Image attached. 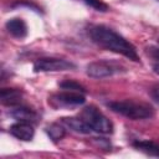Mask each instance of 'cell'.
<instances>
[{"instance_id":"11","label":"cell","mask_w":159,"mask_h":159,"mask_svg":"<svg viewBox=\"0 0 159 159\" xmlns=\"http://www.w3.org/2000/svg\"><path fill=\"white\" fill-rule=\"evenodd\" d=\"M62 123L66 127H68L70 129H72L73 132H77V133H81V134H88L92 130L91 127L82 118L66 117V118H62Z\"/></svg>"},{"instance_id":"2","label":"cell","mask_w":159,"mask_h":159,"mask_svg":"<svg viewBox=\"0 0 159 159\" xmlns=\"http://www.w3.org/2000/svg\"><path fill=\"white\" fill-rule=\"evenodd\" d=\"M108 107L116 112L119 113L129 119L138 120V119H147L152 118L154 116L153 108L143 102H134V101H116L108 103Z\"/></svg>"},{"instance_id":"10","label":"cell","mask_w":159,"mask_h":159,"mask_svg":"<svg viewBox=\"0 0 159 159\" xmlns=\"http://www.w3.org/2000/svg\"><path fill=\"white\" fill-rule=\"evenodd\" d=\"M22 97V92L20 89H15V88H2L0 92V99L2 104L6 106H17L21 101Z\"/></svg>"},{"instance_id":"4","label":"cell","mask_w":159,"mask_h":159,"mask_svg":"<svg viewBox=\"0 0 159 159\" xmlns=\"http://www.w3.org/2000/svg\"><path fill=\"white\" fill-rule=\"evenodd\" d=\"M125 68L114 61H94L87 66V75L92 78H106L124 72Z\"/></svg>"},{"instance_id":"15","label":"cell","mask_w":159,"mask_h":159,"mask_svg":"<svg viewBox=\"0 0 159 159\" xmlns=\"http://www.w3.org/2000/svg\"><path fill=\"white\" fill-rule=\"evenodd\" d=\"M60 87H61L62 89H68V91H76V92L84 93V88H83L80 83L73 82V81H70V80L61 82V83H60Z\"/></svg>"},{"instance_id":"14","label":"cell","mask_w":159,"mask_h":159,"mask_svg":"<svg viewBox=\"0 0 159 159\" xmlns=\"http://www.w3.org/2000/svg\"><path fill=\"white\" fill-rule=\"evenodd\" d=\"M147 52L149 55V57L152 58V67H153V71L159 75V48H155V47H149L147 48Z\"/></svg>"},{"instance_id":"17","label":"cell","mask_w":159,"mask_h":159,"mask_svg":"<svg viewBox=\"0 0 159 159\" xmlns=\"http://www.w3.org/2000/svg\"><path fill=\"white\" fill-rule=\"evenodd\" d=\"M150 96H152V98L159 104V83L154 84V86L150 88Z\"/></svg>"},{"instance_id":"12","label":"cell","mask_w":159,"mask_h":159,"mask_svg":"<svg viewBox=\"0 0 159 159\" xmlns=\"http://www.w3.org/2000/svg\"><path fill=\"white\" fill-rule=\"evenodd\" d=\"M133 147L137 150L143 152L147 155L159 157V145L157 143H154V142H150V140H137V142L133 143Z\"/></svg>"},{"instance_id":"6","label":"cell","mask_w":159,"mask_h":159,"mask_svg":"<svg viewBox=\"0 0 159 159\" xmlns=\"http://www.w3.org/2000/svg\"><path fill=\"white\" fill-rule=\"evenodd\" d=\"M75 68L76 66L72 62L63 58H39L34 63L35 72H57Z\"/></svg>"},{"instance_id":"9","label":"cell","mask_w":159,"mask_h":159,"mask_svg":"<svg viewBox=\"0 0 159 159\" xmlns=\"http://www.w3.org/2000/svg\"><path fill=\"white\" fill-rule=\"evenodd\" d=\"M10 116L20 122L35 123L37 120V114L32 109L22 106H14V108L10 111Z\"/></svg>"},{"instance_id":"3","label":"cell","mask_w":159,"mask_h":159,"mask_svg":"<svg viewBox=\"0 0 159 159\" xmlns=\"http://www.w3.org/2000/svg\"><path fill=\"white\" fill-rule=\"evenodd\" d=\"M81 118L91 127L92 130L101 133V134H111L113 132L112 122L94 106L86 107L82 111Z\"/></svg>"},{"instance_id":"16","label":"cell","mask_w":159,"mask_h":159,"mask_svg":"<svg viewBox=\"0 0 159 159\" xmlns=\"http://www.w3.org/2000/svg\"><path fill=\"white\" fill-rule=\"evenodd\" d=\"M83 1L87 5H89L91 7L98 10V11H107L108 10V6L103 1H101V0H83Z\"/></svg>"},{"instance_id":"8","label":"cell","mask_w":159,"mask_h":159,"mask_svg":"<svg viewBox=\"0 0 159 159\" xmlns=\"http://www.w3.org/2000/svg\"><path fill=\"white\" fill-rule=\"evenodd\" d=\"M5 27L7 32L16 39H24L27 35V25L22 19H19V17L10 19L6 21Z\"/></svg>"},{"instance_id":"13","label":"cell","mask_w":159,"mask_h":159,"mask_svg":"<svg viewBox=\"0 0 159 159\" xmlns=\"http://www.w3.org/2000/svg\"><path fill=\"white\" fill-rule=\"evenodd\" d=\"M46 133L50 137V139H52L53 142H58L61 140L65 134H66V129L63 128V125L57 124V123H52L48 127H46Z\"/></svg>"},{"instance_id":"7","label":"cell","mask_w":159,"mask_h":159,"mask_svg":"<svg viewBox=\"0 0 159 159\" xmlns=\"http://www.w3.org/2000/svg\"><path fill=\"white\" fill-rule=\"evenodd\" d=\"M10 133L11 135H14L15 138L24 140V142H29L34 138L35 130L32 127V123H27V122H17L14 123L10 127Z\"/></svg>"},{"instance_id":"1","label":"cell","mask_w":159,"mask_h":159,"mask_svg":"<svg viewBox=\"0 0 159 159\" xmlns=\"http://www.w3.org/2000/svg\"><path fill=\"white\" fill-rule=\"evenodd\" d=\"M88 35L91 40L98 46L108 51L123 55L132 61H135V62L139 61V56L137 53L135 47L128 40H125L122 35L116 32L114 30L104 25H96L89 29Z\"/></svg>"},{"instance_id":"5","label":"cell","mask_w":159,"mask_h":159,"mask_svg":"<svg viewBox=\"0 0 159 159\" xmlns=\"http://www.w3.org/2000/svg\"><path fill=\"white\" fill-rule=\"evenodd\" d=\"M86 102L84 96L81 92H76V91H63V92H58L52 94L48 98V103L55 107V108H61V107H75V106H80Z\"/></svg>"},{"instance_id":"18","label":"cell","mask_w":159,"mask_h":159,"mask_svg":"<svg viewBox=\"0 0 159 159\" xmlns=\"http://www.w3.org/2000/svg\"><path fill=\"white\" fill-rule=\"evenodd\" d=\"M158 43H159V39H158Z\"/></svg>"}]
</instances>
